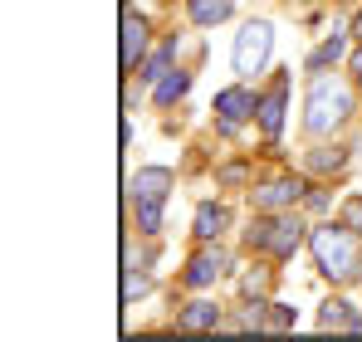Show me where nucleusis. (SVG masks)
<instances>
[{"instance_id": "nucleus-1", "label": "nucleus", "mask_w": 362, "mask_h": 342, "mask_svg": "<svg viewBox=\"0 0 362 342\" xmlns=\"http://www.w3.org/2000/svg\"><path fill=\"white\" fill-rule=\"evenodd\" d=\"M308 249H313L323 279H333V284H348V279H358V274H362L358 230L348 225V220H343V225H313V230H308Z\"/></svg>"}, {"instance_id": "nucleus-2", "label": "nucleus", "mask_w": 362, "mask_h": 342, "mask_svg": "<svg viewBox=\"0 0 362 342\" xmlns=\"http://www.w3.org/2000/svg\"><path fill=\"white\" fill-rule=\"evenodd\" d=\"M348 117H353V93H348V83H338V78H328V73H313V83H308V117H303V127H308L313 137H323V132L343 127Z\"/></svg>"}, {"instance_id": "nucleus-3", "label": "nucleus", "mask_w": 362, "mask_h": 342, "mask_svg": "<svg viewBox=\"0 0 362 342\" xmlns=\"http://www.w3.org/2000/svg\"><path fill=\"white\" fill-rule=\"evenodd\" d=\"M299 240H303V220L299 216H264V220H255L250 235H245L250 249H269L274 259H289V254L299 249Z\"/></svg>"}, {"instance_id": "nucleus-4", "label": "nucleus", "mask_w": 362, "mask_h": 342, "mask_svg": "<svg viewBox=\"0 0 362 342\" xmlns=\"http://www.w3.org/2000/svg\"><path fill=\"white\" fill-rule=\"evenodd\" d=\"M269 49H274V25L269 20H250L240 35H235V73H259L269 64Z\"/></svg>"}, {"instance_id": "nucleus-5", "label": "nucleus", "mask_w": 362, "mask_h": 342, "mask_svg": "<svg viewBox=\"0 0 362 342\" xmlns=\"http://www.w3.org/2000/svg\"><path fill=\"white\" fill-rule=\"evenodd\" d=\"M299 196H303V181H299V176H279V181H269V186L250 191L255 211H279V206H294Z\"/></svg>"}, {"instance_id": "nucleus-6", "label": "nucleus", "mask_w": 362, "mask_h": 342, "mask_svg": "<svg viewBox=\"0 0 362 342\" xmlns=\"http://www.w3.org/2000/svg\"><path fill=\"white\" fill-rule=\"evenodd\" d=\"M284 98H289V73H279L274 78V88L259 98V127H264V137H279V127H284Z\"/></svg>"}, {"instance_id": "nucleus-7", "label": "nucleus", "mask_w": 362, "mask_h": 342, "mask_svg": "<svg viewBox=\"0 0 362 342\" xmlns=\"http://www.w3.org/2000/svg\"><path fill=\"white\" fill-rule=\"evenodd\" d=\"M172 181H177V176H172L167 167H142L137 176H132V206H137V201L162 206V201H167V191H172Z\"/></svg>"}, {"instance_id": "nucleus-8", "label": "nucleus", "mask_w": 362, "mask_h": 342, "mask_svg": "<svg viewBox=\"0 0 362 342\" xmlns=\"http://www.w3.org/2000/svg\"><path fill=\"white\" fill-rule=\"evenodd\" d=\"M255 108H259V103H255L245 88H226V93H216V113H221V127H226V132H235Z\"/></svg>"}, {"instance_id": "nucleus-9", "label": "nucleus", "mask_w": 362, "mask_h": 342, "mask_svg": "<svg viewBox=\"0 0 362 342\" xmlns=\"http://www.w3.org/2000/svg\"><path fill=\"white\" fill-rule=\"evenodd\" d=\"M226 269H230V259H226L221 249H206V254H196V259L186 264V284H191V288H206V284H216Z\"/></svg>"}, {"instance_id": "nucleus-10", "label": "nucleus", "mask_w": 362, "mask_h": 342, "mask_svg": "<svg viewBox=\"0 0 362 342\" xmlns=\"http://www.w3.org/2000/svg\"><path fill=\"white\" fill-rule=\"evenodd\" d=\"M147 54V20L142 15H122V69H137V59Z\"/></svg>"}, {"instance_id": "nucleus-11", "label": "nucleus", "mask_w": 362, "mask_h": 342, "mask_svg": "<svg viewBox=\"0 0 362 342\" xmlns=\"http://www.w3.org/2000/svg\"><path fill=\"white\" fill-rule=\"evenodd\" d=\"M226 225H230V211H226V206H211V201H206V206H196L191 235H196V240H216V235H221Z\"/></svg>"}, {"instance_id": "nucleus-12", "label": "nucleus", "mask_w": 362, "mask_h": 342, "mask_svg": "<svg viewBox=\"0 0 362 342\" xmlns=\"http://www.w3.org/2000/svg\"><path fill=\"white\" fill-rule=\"evenodd\" d=\"M318 323H323V328H348V333H362V313H353V303H343V298H328V303H323V313H318Z\"/></svg>"}, {"instance_id": "nucleus-13", "label": "nucleus", "mask_w": 362, "mask_h": 342, "mask_svg": "<svg viewBox=\"0 0 362 342\" xmlns=\"http://www.w3.org/2000/svg\"><path fill=\"white\" fill-rule=\"evenodd\" d=\"M230 10H235V0H191L196 25H221V20H230Z\"/></svg>"}, {"instance_id": "nucleus-14", "label": "nucleus", "mask_w": 362, "mask_h": 342, "mask_svg": "<svg viewBox=\"0 0 362 342\" xmlns=\"http://www.w3.org/2000/svg\"><path fill=\"white\" fill-rule=\"evenodd\" d=\"M221 323V308L216 303H191V308H181V328H216Z\"/></svg>"}, {"instance_id": "nucleus-15", "label": "nucleus", "mask_w": 362, "mask_h": 342, "mask_svg": "<svg viewBox=\"0 0 362 342\" xmlns=\"http://www.w3.org/2000/svg\"><path fill=\"white\" fill-rule=\"evenodd\" d=\"M343 59V35H333V40H323L313 54H308V73H323L328 64H338Z\"/></svg>"}, {"instance_id": "nucleus-16", "label": "nucleus", "mask_w": 362, "mask_h": 342, "mask_svg": "<svg viewBox=\"0 0 362 342\" xmlns=\"http://www.w3.org/2000/svg\"><path fill=\"white\" fill-rule=\"evenodd\" d=\"M186 88H191V73H181V69H177V73H167V78L157 83V103H162V108H167V103H177Z\"/></svg>"}, {"instance_id": "nucleus-17", "label": "nucleus", "mask_w": 362, "mask_h": 342, "mask_svg": "<svg viewBox=\"0 0 362 342\" xmlns=\"http://www.w3.org/2000/svg\"><path fill=\"white\" fill-rule=\"evenodd\" d=\"M343 162H348V152H343V147H318V152L308 157V167H313V171H338Z\"/></svg>"}, {"instance_id": "nucleus-18", "label": "nucleus", "mask_w": 362, "mask_h": 342, "mask_svg": "<svg viewBox=\"0 0 362 342\" xmlns=\"http://www.w3.org/2000/svg\"><path fill=\"white\" fill-rule=\"evenodd\" d=\"M269 284H274V274H269V269H255V274H245V279H240V293H245V298H264Z\"/></svg>"}, {"instance_id": "nucleus-19", "label": "nucleus", "mask_w": 362, "mask_h": 342, "mask_svg": "<svg viewBox=\"0 0 362 342\" xmlns=\"http://www.w3.org/2000/svg\"><path fill=\"white\" fill-rule=\"evenodd\" d=\"M172 49H177V45H172ZM172 49H162V54H152L147 64H142V78H147V83H162V78H167V59H172Z\"/></svg>"}, {"instance_id": "nucleus-20", "label": "nucleus", "mask_w": 362, "mask_h": 342, "mask_svg": "<svg viewBox=\"0 0 362 342\" xmlns=\"http://www.w3.org/2000/svg\"><path fill=\"white\" fill-rule=\"evenodd\" d=\"M137 225L147 230V235H157V230H162V206H152V201H137Z\"/></svg>"}, {"instance_id": "nucleus-21", "label": "nucleus", "mask_w": 362, "mask_h": 342, "mask_svg": "<svg viewBox=\"0 0 362 342\" xmlns=\"http://www.w3.org/2000/svg\"><path fill=\"white\" fill-rule=\"evenodd\" d=\"M147 288H152V279H147V274H137V269H127V279H122V298H127V303H132L137 293H147Z\"/></svg>"}, {"instance_id": "nucleus-22", "label": "nucleus", "mask_w": 362, "mask_h": 342, "mask_svg": "<svg viewBox=\"0 0 362 342\" xmlns=\"http://www.w3.org/2000/svg\"><path fill=\"white\" fill-rule=\"evenodd\" d=\"M235 328H264V303H259V298H255L240 318H235Z\"/></svg>"}, {"instance_id": "nucleus-23", "label": "nucleus", "mask_w": 362, "mask_h": 342, "mask_svg": "<svg viewBox=\"0 0 362 342\" xmlns=\"http://www.w3.org/2000/svg\"><path fill=\"white\" fill-rule=\"evenodd\" d=\"M289 323H294V308L274 303V313H269V328H289Z\"/></svg>"}, {"instance_id": "nucleus-24", "label": "nucleus", "mask_w": 362, "mask_h": 342, "mask_svg": "<svg viewBox=\"0 0 362 342\" xmlns=\"http://www.w3.org/2000/svg\"><path fill=\"white\" fill-rule=\"evenodd\" d=\"M343 220H348L353 230H362V196H353V201H348V211H343Z\"/></svg>"}, {"instance_id": "nucleus-25", "label": "nucleus", "mask_w": 362, "mask_h": 342, "mask_svg": "<svg viewBox=\"0 0 362 342\" xmlns=\"http://www.w3.org/2000/svg\"><path fill=\"white\" fill-rule=\"evenodd\" d=\"M221 181H226V186H240V181H245V167H240V162H235V167H226V171H221Z\"/></svg>"}, {"instance_id": "nucleus-26", "label": "nucleus", "mask_w": 362, "mask_h": 342, "mask_svg": "<svg viewBox=\"0 0 362 342\" xmlns=\"http://www.w3.org/2000/svg\"><path fill=\"white\" fill-rule=\"evenodd\" d=\"M353 78H358V88H362V49L353 54Z\"/></svg>"}, {"instance_id": "nucleus-27", "label": "nucleus", "mask_w": 362, "mask_h": 342, "mask_svg": "<svg viewBox=\"0 0 362 342\" xmlns=\"http://www.w3.org/2000/svg\"><path fill=\"white\" fill-rule=\"evenodd\" d=\"M353 35H362V15H358V20H353Z\"/></svg>"}]
</instances>
